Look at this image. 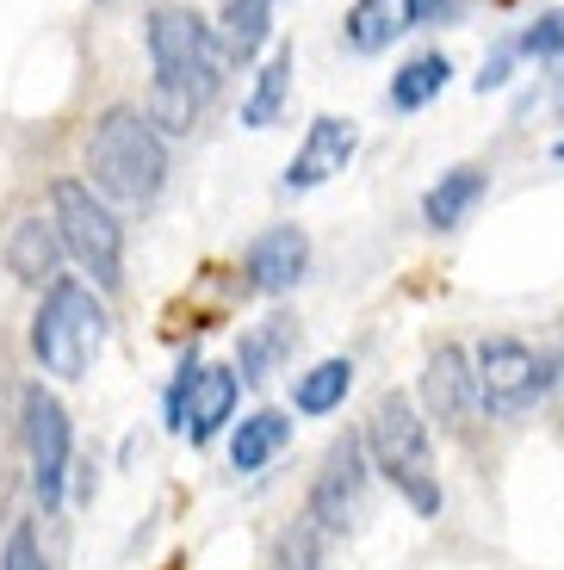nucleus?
Returning a JSON list of instances; mask_svg holds the SVG:
<instances>
[{
	"instance_id": "9d476101",
	"label": "nucleus",
	"mask_w": 564,
	"mask_h": 570,
	"mask_svg": "<svg viewBox=\"0 0 564 570\" xmlns=\"http://www.w3.org/2000/svg\"><path fill=\"white\" fill-rule=\"evenodd\" d=\"M422 410L447 428H466L471 415L484 410L478 397V366H471L466 347H435L428 354V372H422Z\"/></svg>"
},
{
	"instance_id": "9b49d317",
	"label": "nucleus",
	"mask_w": 564,
	"mask_h": 570,
	"mask_svg": "<svg viewBox=\"0 0 564 570\" xmlns=\"http://www.w3.org/2000/svg\"><path fill=\"white\" fill-rule=\"evenodd\" d=\"M353 125L348 118H311V130H304V142H298V156L285 161V193H311V186H323L329 174H341L348 168V156H353Z\"/></svg>"
},
{
	"instance_id": "b1692460",
	"label": "nucleus",
	"mask_w": 564,
	"mask_h": 570,
	"mask_svg": "<svg viewBox=\"0 0 564 570\" xmlns=\"http://www.w3.org/2000/svg\"><path fill=\"white\" fill-rule=\"evenodd\" d=\"M515 57H522V50H515V43H496L490 57H484V75H478V94H496V87L508 81V69H515Z\"/></svg>"
},
{
	"instance_id": "393cba45",
	"label": "nucleus",
	"mask_w": 564,
	"mask_h": 570,
	"mask_svg": "<svg viewBox=\"0 0 564 570\" xmlns=\"http://www.w3.org/2000/svg\"><path fill=\"white\" fill-rule=\"evenodd\" d=\"M435 19H453V0H409V31L435 26Z\"/></svg>"
},
{
	"instance_id": "a211bd4d",
	"label": "nucleus",
	"mask_w": 564,
	"mask_h": 570,
	"mask_svg": "<svg viewBox=\"0 0 564 570\" xmlns=\"http://www.w3.org/2000/svg\"><path fill=\"white\" fill-rule=\"evenodd\" d=\"M285 87H292V43H280V50L261 62V75H254V87H249V100H242V125L268 130L273 118H280V106H285Z\"/></svg>"
},
{
	"instance_id": "aec40b11",
	"label": "nucleus",
	"mask_w": 564,
	"mask_h": 570,
	"mask_svg": "<svg viewBox=\"0 0 564 570\" xmlns=\"http://www.w3.org/2000/svg\"><path fill=\"white\" fill-rule=\"evenodd\" d=\"M348 385H353V366H348V360H323V366H311V372L292 385V410H298V415H329V410H341Z\"/></svg>"
},
{
	"instance_id": "412c9836",
	"label": "nucleus",
	"mask_w": 564,
	"mask_h": 570,
	"mask_svg": "<svg viewBox=\"0 0 564 570\" xmlns=\"http://www.w3.org/2000/svg\"><path fill=\"white\" fill-rule=\"evenodd\" d=\"M268 26H273V0H224V50L236 62H249L261 50Z\"/></svg>"
},
{
	"instance_id": "0eeeda50",
	"label": "nucleus",
	"mask_w": 564,
	"mask_h": 570,
	"mask_svg": "<svg viewBox=\"0 0 564 570\" xmlns=\"http://www.w3.org/2000/svg\"><path fill=\"white\" fill-rule=\"evenodd\" d=\"M360 514H367V434H341L311 484V521L323 533H353Z\"/></svg>"
},
{
	"instance_id": "6ab92c4d",
	"label": "nucleus",
	"mask_w": 564,
	"mask_h": 570,
	"mask_svg": "<svg viewBox=\"0 0 564 570\" xmlns=\"http://www.w3.org/2000/svg\"><path fill=\"white\" fill-rule=\"evenodd\" d=\"M292 342H298V328L285 323V316H268V323L254 328V335H242V354H236L242 379H249V385L273 379V372H280V360L292 354Z\"/></svg>"
},
{
	"instance_id": "a878e982",
	"label": "nucleus",
	"mask_w": 564,
	"mask_h": 570,
	"mask_svg": "<svg viewBox=\"0 0 564 570\" xmlns=\"http://www.w3.org/2000/svg\"><path fill=\"white\" fill-rule=\"evenodd\" d=\"M552 156H558V161H564V142H558V149H552Z\"/></svg>"
},
{
	"instance_id": "1a4fd4ad",
	"label": "nucleus",
	"mask_w": 564,
	"mask_h": 570,
	"mask_svg": "<svg viewBox=\"0 0 564 570\" xmlns=\"http://www.w3.org/2000/svg\"><path fill=\"white\" fill-rule=\"evenodd\" d=\"M26 446H31V490L43 509L62 502V478H69V410L43 385L26 391Z\"/></svg>"
},
{
	"instance_id": "f03ea898",
	"label": "nucleus",
	"mask_w": 564,
	"mask_h": 570,
	"mask_svg": "<svg viewBox=\"0 0 564 570\" xmlns=\"http://www.w3.org/2000/svg\"><path fill=\"white\" fill-rule=\"evenodd\" d=\"M168 180V142L156 118L137 106H113L87 137V186L106 205H149Z\"/></svg>"
},
{
	"instance_id": "f3484780",
	"label": "nucleus",
	"mask_w": 564,
	"mask_h": 570,
	"mask_svg": "<svg viewBox=\"0 0 564 570\" xmlns=\"http://www.w3.org/2000/svg\"><path fill=\"white\" fill-rule=\"evenodd\" d=\"M285 441H292V422H285L280 410H254L249 422L230 434V465H236V471H261Z\"/></svg>"
},
{
	"instance_id": "dca6fc26",
	"label": "nucleus",
	"mask_w": 564,
	"mask_h": 570,
	"mask_svg": "<svg viewBox=\"0 0 564 570\" xmlns=\"http://www.w3.org/2000/svg\"><path fill=\"white\" fill-rule=\"evenodd\" d=\"M403 31H409V0H353L341 38H348L360 57H372V50H385V43L403 38Z\"/></svg>"
},
{
	"instance_id": "7ed1b4c3",
	"label": "nucleus",
	"mask_w": 564,
	"mask_h": 570,
	"mask_svg": "<svg viewBox=\"0 0 564 570\" xmlns=\"http://www.w3.org/2000/svg\"><path fill=\"white\" fill-rule=\"evenodd\" d=\"M367 453H372V471H379L409 509L440 514V471H435V446H428V422L403 391L379 397V410L367 422Z\"/></svg>"
},
{
	"instance_id": "ddd939ff",
	"label": "nucleus",
	"mask_w": 564,
	"mask_h": 570,
	"mask_svg": "<svg viewBox=\"0 0 564 570\" xmlns=\"http://www.w3.org/2000/svg\"><path fill=\"white\" fill-rule=\"evenodd\" d=\"M69 255L57 236V224H43V217H19L13 236H7V267L19 273L26 285H57V261Z\"/></svg>"
},
{
	"instance_id": "423d86ee",
	"label": "nucleus",
	"mask_w": 564,
	"mask_h": 570,
	"mask_svg": "<svg viewBox=\"0 0 564 570\" xmlns=\"http://www.w3.org/2000/svg\"><path fill=\"white\" fill-rule=\"evenodd\" d=\"M471 366H478V397L490 415H522L558 385V360L534 354V347L515 342V335H490V342L471 354Z\"/></svg>"
},
{
	"instance_id": "4be33fe9",
	"label": "nucleus",
	"mask_w": 564,
	"mask_h": 570,
	"mask_svg": "<svg viewBox=\"0 0 564 570\" xmlns=\"http://www.w3.org/2000/svg\"><path fill=\"white\" fill-rule=\"evenodd\" d=\"M515 50H522V57H539V62L564 57V13H539L534 26L515 38Z\"/></svg>"
},
{
	"instance_id": "39448f33",
	"label": "nucleus",
	"mask_w": 564,
	"mask_h": 570,
	"mask_svg": "<svg viewBox=\"0 0 564 570\" xmlns=\"http://www.w3.org/2000/svg\"><path fill=\"white\" fill-rule=\"evenodd\" d=\"M50 224H57L62 248L94 273L99 292H113V285L125 279V273H118L125 267V229H118L113 205L99 199L87 180H57L50 186Z\"/></svg>"
},
{
	"instance_id": "6e6552de",
	"label": "nucleus",
	"mask_w": 564,
	"mask_h": 570,
	"mask_svg": "<svg viewBox=\"0 0 564 570\" xmlns=\"http://www.w3.org/2000/svg\"><path fill=\"white\" fill-rule=\"evenodd\" d=\"M230 410H236V372L186 360L181 379H174V391H168V422L198 446V441H212L217 428L230 422Z\"/></svg>"
},
{
	"instance_id": "2eb2a0df",
	"label": "nucleus",
	"mask_w": 564,
	"mask_h": 570,
	"mask_svg": "<svg viewBox=\"0 0 564 570\" xmlns=\"http://www.w3.org/2000/svg\"><path fill=\"white\" fill-rule=\"evenodd\" d=\"M447 81H453V62L440 57V50H422V57H409L403 69L391 75V87H385V106H391V112H422V106L435 100Z\"/></svg>"
},
{
	"instance_id": "20e7f679",
	"label": "nucleus",
	"mask_w": 564,
	"mask_h": 570,
	"mask_svg": "<svg viewBox=\"0 0 564 570\" xmlns=\"http://www.w3.org/2000/svg\"><path fill=\"white\" fill-rule=\"evenodd\" d=\"M99 347H106V304L81 279L43 285V304L31 316V354H38V366L57 372V379H81Z\"/></svg>"
},
{
	"instance_id": "f257e3e1",
	"label": "nucleus",
	"mask_w": 564,
	"mask_h": 570,
	"mask_svg": "<svg viewBox=\"0 0 564 570\" xmlns=\"http://www.w3.org/2000/svg\"><path fill=\"white\" fill-rule=\"evenodd\" d=\"M224 43L193 7H156L149 13V62H156V87H149V118L168 137H186L198 106L224 81Z\"/></svg>"
},
{
	"instance_id": "5701e85b",
	"label": "nucleus",
	"mask_w": 564,
	"mask_h": 570,
	"mask_svg": "<svg viewBox=\"0 0 564 570\" xmlns=\"http://www.w3.org/2000/svg\"><path fill=\"white\" fill-rule=\"evenodd\" d=\"M0 570H43V546H38V533H31V521H19V528L7 533Z\"/></svg>"
},
{
	"instance_id": "4468645a",
	"label": "nucleus",
	"mask_w": 564,
	"mask_h": 570,
	"mask_svg": "<svg viewBox=\"0 0 564 570\" xmlns=\"http://www.w3.org/2000/svg\"><path fill=\"white\" fill-rule=\"evenodd\" d=\"M484 193H490V174H484V168H453V174H440V180L422 193V224H428V229H459L471 212H478Z\"/></svg>"
},
{
	"instance_id": "f8f14e48",
	"label": "nucleus",
	"mask_w": 564,
	"mask_h": 570,
	"mask_svg": "<svg viewBox=\"0 0 564 570\" xmlns=\"http://www.w3.org/2000/svg\"><path fill=\"white\" fill-rule=\"evenodd\" d=\"M304 267H311V243H304L298 224H273L249 243V279L261 292H292L304 279Z\"/></svg>"
}]
</instances>
